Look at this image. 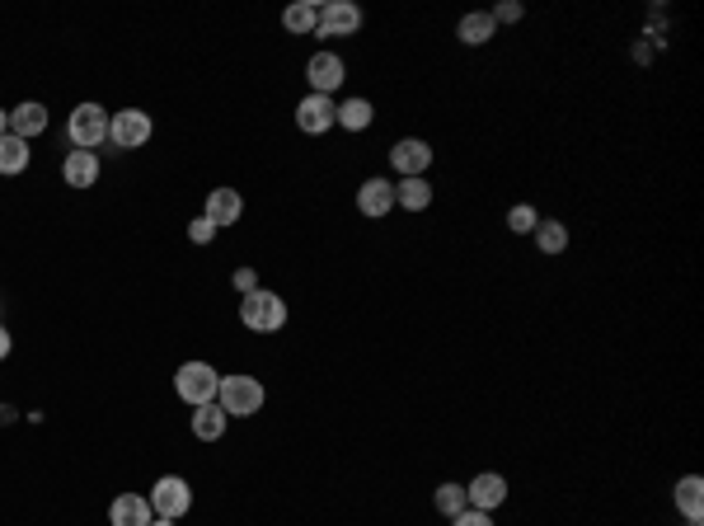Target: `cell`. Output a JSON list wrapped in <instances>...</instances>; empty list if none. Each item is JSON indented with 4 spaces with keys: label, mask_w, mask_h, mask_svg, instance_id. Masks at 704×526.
Segmentation results:
<instances>
[{
    "label": "cell",
    "mask_w": 704,
    "mask_h": 526,
    "mask_svg": "<svg viewBox=\"0 0 704 526\" xmlns=\"http://www.w3.org/2000/svg\"><path fill=\"white\" fill-rule=\"evenodd\" d=\"M240 320L254 334H277L287 325V301L277 292H268V287H254L249 296H240Z\"/></svg>",
    "instance_id": "cell-1"
},
{
    "label": "cell",
    "mask_w": 704,
    "mask_h": 526,
    "mask_svg": "<svg viewBox=\"0 0 704 526\" xmlns=\"http://www.w3.org/2000/svg\"><path fill=\"white\" fill-rule=\"evenodd\" d=\"M174 390H179V400L202 409V404H216V390H221V376H216L212 362H184L179 372H174Z\"/></svg>",
    "instance_id": "cell-2"
},
{
    "label": "cell",
    "mask_w": 704,
    "mask_h": 526,
    "mask_svg": "<svg viewBox=\"0 0 704 526\" xmlns=\"http://www.w3.org/2000/svg\"><path fill=\"white\" fill-rule=\"evenodd\" d=\"M263 381L254 376H221V390H216V404L226 409V418H249L263 409Z\"/></svg>",
    "instance_id": "cell-3"
},
{
    "label": "cell",
    "mask_w": 704,
    "mask_h": 526,
    "mask_svg": "<svg viewBox=\"0 0 704 526\" xmlns=\"http://www.w3.org/2000/svg\"><path fill=\"white\" fill-rule=\"evenodd\" d=\"M155 132L151 123V113H141V109H123V113H113L108 118V141L104 146H118V151H137V146H146Z\"/></svg>",
    "instance_id": "cell-4"
},
{
    "label": "cell",
    "mask_w": 704,
    "mask_h": 526,
    "mask_svg": "<svg viewBox=\"0 0 704 526\" xmlns=\"http://www.w3.org/2000/svg\"><path fill=\"white\" fill-rule=\"evenodd\" d=\"M66 127H71V146H76V151H94V146L108 141V109H99V104H76Z\"/></svg>",
    "instance_id": "cell-5"
},
{
    "label": "cell",
    "mask_w": 704,
    "mask_h": 526,
    "mask_svg": "<svg viewBox=\"0 0 704 526\" xmlns=\"http://www.w3.org/2000/svg\"><path fill=\"white\" fill-rule=\"evenodd\" d=\"M188 508H193V489H188V480H179V475H165V480H155V489H151V512H155V517H169V522H179Z\"/></svg>",
    "instance_id": "cell-6"
},
{
    "label": "cell",
    "mask_w": 704,
    "mask_h": 526,
    "mask_svg": "<svg viewBox=\"0 0 704 526\" xmlns=\"http://www.w3.org/2000/svg\"><path fill=\"white\" fill-rule=\"evenodd\" d=\"M296 127H301L306 137H324L329 127H338V104L329 94H306V99L296 104Z\"/></svg>",
    "instance_id": "cell-7"
},
{
    "label": "cell",
    "mask_w": 704,
    "mask_h": 526,
    "mask_svg": "<svg viewBox=\"0 0 704 526\" xmlns=\"http://www.w3.org/2000/svg\"><path fill=\"white\" fill-rule=\"evenodd\" d=\"M390 165L399 170V179H423L432 165V146L423 137H404L390 146Z\"/></svg>",
    "instance_id": "cell-8"
},
{
    "label": "cell",
    "mask_w": 704,
    "mask_h": 526,
    "mask_svg": "<svg viewBox=\"0 0 704 526\" xmlns=\"http://www.w3.org/2000/svg\"><path fill=\"white\" fill-rule=\"evenodd\" d=\"M362 29V10L352 5V0H329L320 10V24H315V33L320 38H348V33Z\"/></svg>",
    "instance_id": "cell-9"
},
{
    "label": "cell",
    "mask_w": 704,
    "mask_h": 526,
    "mask_svg": "<svg viewBox=\"0 0 704 526\" xmlns=\"http://www.w3.org/2000/svg\"><path fill=\"white\" fill-rule=\"evenodd\" d=\"M306 80H310V90L315 94H329V99H334V90L348 80L343 57H338V52H315V57L306 62Z\"/></svg>",
    "instance_id": "cell-10"
},
{
    "label": "cell",
    "mask_w": 704,
    "mask_h": 526,
    "mask_svg": "<svg viewBox=\"0 0 704 526\" xmlns=\"http://www.w3.org/2000/svg\"><path fill=\"white\" fill-rule=\"evenodd\" d=\"M465 498H470V508L475 512H493L507 503V480L503 475H493V470H484V475H475V480L465 484Z\"/></svg>",
    "instance_id": "cell-11"
},
{
    "label": "cell",
    "mask_w": 704,
    "mask_h": 526,
    "mask_svg": "<svg viewBox=\"0 0 704 526\" xmlns=\"http://www.w3.org/2000/svg\"><path fill=\"white\" fill-rule=\"evenodd\" d=\"M390 207H395V184H390V179H367V184L357 188V212H362V217L381 221Z\"/></svg>",
    "instance_id": "cell-12"
},
{
    "label": "cell",
    "mask_w": 704,
    "mask_h": 526,
    "mask_svg": "<svg viewBox=\"0 0 704 526\" xmlns=\"http://www.w3.org/2000/svg\"><path fill=\"white\" fill-rule=\"evenodd\" d=\"M240 212H245V198H240L235 188H212V193H207V212H202V217L221 231V226H235Z\"/></svg>",
    "instance_id": "cell-13"
},
{
    "label": "cell",
    "mask_w": 704,
    "mask_h": 526,
    "mask_svg": "<svg viewBox=\"0 0 704 526\" xmlns=\"http://www.w3.org/2000/svg\"><path fill=\"white\" fill-rule=\"evenodd\" d=\"M108 526H151V498L118 494L108 503Z\"/></svg>",
    "instance_id": "cell-14"
},
{
    "label": "cell",
    "mask_w": 704,
    "mask_h": 526,
    "mask_svg": "<svg viewBox=\"0 0 704 526\" xmlns=\"http://www.w3.org/2000/svg\"><path fill=\"white\" fill-rule=\"evenodd\" d=\"M62 179L71 188H94V184H99V155H94V151H71L62 160Z\"/></svg>",
    "instance_id": "cell-15"
},
{
    "label": "cell",
    "mask_w": 704,
    "mask_h": 526,
    "mask_svg": "<svg viewBox=\"0 0 704 526\" xmlns=\"http://www.w3.org/2000/svg\"><path fill=\"white\" fill-rule=\"evenodd\" d=\"M672 503H676V512H681L686 522H700V517H704V480H700V475H686V480H676Z\"/></svg>",
    "instance_id": "cell-16"
},
{
    "label": "cell",
    "mask_w": 704,
    "mask_h": 526,
    "mask_svg": "<svg viewBox=\"0 0 704 526\" xmlns=\"http://www.w3.org/2000/svg\"><path fill=\"white\" fill-rule=\"evenodd\" d=\"M47 132V109L43 104H19V109H10V137L19 141H33Z\"/></svg>",
    "instance_id": "cell-17"
},
{
    "label": "cell",
    "mask_w": 704,
    "mask_h": 526,
    "mask_svg": "<svg viewBox=\"0 0 704 526\" xmlns=\"http://www.w3.org/2000/svg\"><path fill=\"white\" fill-rule=\"evenodd\" d=\"M493 33H498V24H493V15L489 10H475V15H465L460 19V29H456V38L465 47H484L493 38Z\"/></svg>",
    "instance_id": "cell-18"
},
{
    "label": "cell",
    "mask_w": 704,
    "mask_h": 526,
    "mask_svg": "<svg viewBox=\"0 0 704 526\" xmlns=\"http://www.w3.org/2000/svg\"><path fill=\"white\" fill-rule=\"evenodd\" d=\"M395 207H404V212H423V207H432V184L428 179H399Z\"/></svg>",
    "instance_id": "cell-19"
},
{
    "label": "cell",
    "mask_w": 704,
    "mask_h": 526,
    "mask_svg": "<svg viewBox=\"0 0 704 526\" xmlns=\"http://www.w3.org/2000/svg\"><path fill=\"white\" fill-rule=\"evenodd\" d=\"M221 433H226V409H221V404L193 409V437H198V442H216Z\"/></svg>",
    "instance_id": "cell-20"
},
{
    "label": "cell",
    "mask_w": 704,
    "mask_h": 526,
    "mask_svg": "<svg viewBox=\"0 0 704 526\" xmlns=\"http://www.w3.org/2000/svg\"><path fill=\"white\" fill-rule=\"evenodd\" d=\"M282 24H287V33H315V24H320V5H310V0H296V5H287L282 10Z\"/></svg>",
    "instance_id": "cell-21"
},
{
    "label": "cell",
    "mask_w": 704,
    "mask_h": 526,
    "mask_svg": "<svg viewBox=\"0 0 704 526\" xmlns=\"http://www.w3.org/2000/svg\"><path fill=\"white\" fill-rule=\"evenodd\" d=\"M29 170V141H19V137H0V174H24Z\"/></svg>",
    "instance_id": "cell-22"
},
{
    "label": "cell",
    "mask_w": 704,
    "mask_h": 526,
    "mask_svg": "<svg viewBox=\"0 0 704 526\" xmlns=\"http://www.w3.org/2000/svg\"><path fill=\"white\" fill-rule=\"evenodd\" d=\"M371 118H376V109H371L367 99H343L338 104V127H348V132H367Z\"/></svg>",
    "instance_id": "cell-23"
},
{
    "label": "cell",
    "mask_w": 704,
    "mask_h": 526,
    "mask_svg": "<svg viewBox=\"0 0 704 526\" xmlns=\"http://www.w3.org/2000/svg\"><path fill=\"white\" fill-rule=\"evenodd\" d=\"M531 235H536L540 254H564V249H568V226H564V221H540Z\"/></svg>",
    "instance_id": "cell-24"
},
{
    "label": "cell",
    "mask_w": 704,
    "mask_h": 526,
    "mask_svg": "<svg viewBox=\"0 0 704 526\" xmlns=\"http://www.w3.org/2000/svg\"><path fill=\"white\" fill-rule=\"evenodd\" d=\"M432 503H437V512H442V517H460V512L470 508V498H465V484H442Z\"/></svg>",
    "instance_id": "cell-25"
},
{
    "label": "cell",
    "mask_w": 704,
    "mask_h": 526,
    "mask_svg": "<svg viewBox=\"0 0 704 526\" xmlns=\"http://www.w3.org/2000/svg\"><path fill=\"white\" fill-rule=\"evenodd\" d=\"M536 226H540V212L531 207V202H521V207L507 212V231H512V235H531Z\"/></svg>",
    "instance_id": "cell-26"
},
{
    "label": "cell",
    "mask_w": 704,
    "mask_h": 526,
    "mask_svg": "<svg viewBox=\"0 0 704 526\" xmlns=\"http://www.w3.org/2000/svg\"><path fill=\"white\" fill-rule=\"evenodd\" d=\"M188 240H193V245H212V240H216V226H212L207 217H198L193 226H188Z\"/></svg>",
    "instance_id": "cell-27"
},
{
    "label": "cell",
    "mask_w": 704,
    "mask_h": 526,
    "mask_svg": "<svg viewBox=\"0 0 704 526\" xmlns=\"http://www.w3.org/2000/svg\"><path fill=\"white\" fill-rule=\"evenodd\" d=\"M451 526H493V512H475V508H465L460 517H451Z\"/></svg>",
    "instance_id": "cell-28"
},
{
    "label": "cell",
    "mask_w": 704,
    "mask_h": 526,
    "mask_svg": "<svg viewBox=\"0 0 704 526\" xmlns=\"http://www.w3.org/2000/svg\"><path fill=\"white\" fill-rule=\"evenodd\" d=\"M521 19V5H512V0H503L498 10H493V24H517Z\"/></svg>",
    "instance_id": "cell-29"
},
{
    "label": "cell",
    "mask_w": 704,
    "mask_h": 526,
    "mask_svg": "<svg viewBox=\"0 0 704 526\" xmlns=\"http://www.w3.org/2000/svg\"><path fill=\"white\" fill-rule=\"evenodd\" d=\"M235 287H240V296H249V292H254V287H259V278H254V268H240V273H235Z\"/></svg>",
    "instance_id": "cell-30"
},
{
    "label": "cell",
    "mask_w": 704,
    "mask_h": 526,
    "mask_svg": "<svg viewBox=\"0 0 704 526\" xmlns=\"http://www.w3.org/2000/svg\"><path fill=\"white\" fill-rule=\"evenodd\" d=\"M0 357H10V329L0 325Z\"/></svg>",
    "instance_id": "cell-31"
},
{
    "label": "cell",
    "mask_w": 704,
    "mask_h": 526,
    "mask_svg": "<svg viewBox=\"0 0 704 526\" xmlns=\"http://www.w3.org/2000/svg\"><path fill=\"white\" fill-rule=\"evenodd\" d=\"M5 132H10V113L0 109V137H5Z\"/></svg>",
    "instance_id": "cell-32"
},
{
    "label": "cell",
    "mask_w": 704,
    "mask_h": 526,
    "mask_svg": "<svg viewBox=\"0 0 704 526\" xmlns=\"http://www.w3.org/2000/svg\"><path fill=\"white\" fill-rule=\"evenodd\" d=\"M151 526H174V522H169V517H151Z\"/></svg>",
    "instance_id": "cell-33"
},
{
    "label": "cell",
    "mask_w": 704,
    "mask_h": 526,
    "mask_svg": "<svg viewBox=\"0 0 704 526\" xmlns=\"http://www.w3.org/2000/svg\"><path fill=\"white\" fill-rule=\"evenodd\" d=\"M690 526H700V522H690Z\"/></svg>",
    "instance_id": "cell-34"
}]
</instances>
